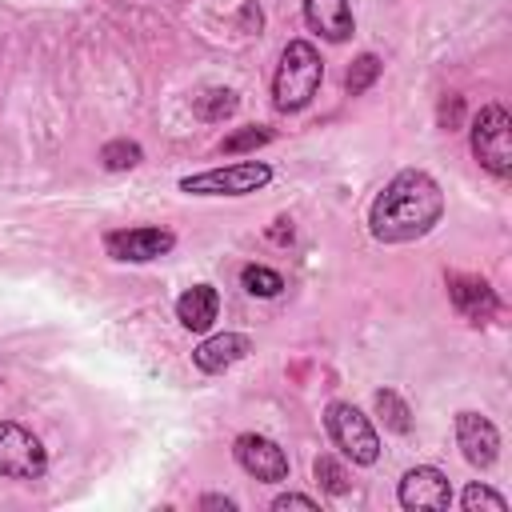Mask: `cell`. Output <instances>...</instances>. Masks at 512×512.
<instances>
[{"mask_svg":"<svg viewBox=\"0 0 512 512\" xmlns=\"http://www.w3.org/2000/svg\"><path fill=\"white\" fill-rule=\"evenodd\" d=\"M472 156L492 176L512 172V120L500 104H488V108L476 112V120H472Z\"/></svg>","mask_w":512,"mask_h":512,"instance_id":"277c9868","label":"cell"},{"mask_svg":"<svg viewBox=\"0 0 512 512\" xmlns=\"http://www.w3.org/2000/svg\"><path fill=\"white\" fill-rule=\"evenodd\" d=\"M176 236L168 228H116L104 236V248L112 260H124V264H148V260H160L164 252H172Z\"/></svg>","mask_w":512,"mask_h":512,"instance_id":"52a82bcc","label":"cell"},{"mask_svg":"<svg viewBox=\"0 0 512 512\" xmlns=\"http://www.w3.org/2000/svg\"><path fill=\"white\" fill-rule=\"evenodd\" d=\"M200 508H224V512H236V500H228V496H204Z\"/></svg>","mask_w":512,"mask_h":512,"instance_id":"cb8c5ba5","label":"cell"},{"mask_svg":"<svg viewBox=\"0 0 512 512\" xmlns=\"http://www.w3.org/2000/svg\"><path fill=\"white\" fill-rule=\"evenodd\" d=\"M396 496H400L404 508H428V512H440V508L452 504V484H448V476H444L440 468L420 464V468H408V472H404Z\"/></svg>","mask_w":512,"mask_h":512,"instance_id":"30bf717a","label":"cell"},{"mask_svg":"<svg viewBox=\"0 0 512 512\" xmlns=\"http://www.w3.org/2000/svg\"><path fill=\"white\" fill-rule=\"evenodd\" d=\"M448 300L456 304L460 316H468V320H476V324L496 312V292H492L488 280H480V276L452 272V276H448Z\"/></svg>","mask_w":512,"mask_h":512,"instance_id":"8fae6325","label":"cell"},{"mask_svg":"<svg viewBox=\"0 0 512 512\" xmlns=\"http://www.w3.org/2000/svg\"><path fill=\"white\" fill-rule=\"evenodd\" d=\"M272 180V168L260 160H240V164H224V168H208L196 176H184L180 188L188 196H248L256 188H264Z\"/></svg>","mask_w":512,"mask_h":512,"instance_id":"5b68a950","label":"cell"},{"mask_svg":"<svg viewBox=\"0 0 512 512\" xmlns=\"http://www.w3.org/2000/svg\"><path fill=\"white\" fill-rule=\"evenodd\" d=\"M220 312V296L212 284H192L180 300H176V320L188 328V332H208L212 320Z\"/></svg>","mask_w":512,"mask_h":512,"instance_id":"5bb4252c","label":"cell"},{"mask_svg":"<svg viewBox=\"0 0 512 512\" xmlns=\"http://www.w3.org/2000/svg\"><path fill=\"white\" fill-rule=\"evenodd\" d=\"M48 468V452L44 444L12 420H0V476L8 480H40Z\"/></svg>","mask_w":512,"mask_h":512,"instance_id":"8992f818","label":"cell"},{"mask_svg":"<svg viewBox=\"0 0 512 512\" xmlns=\"http://www.w3.org/2000/svg\"><path fill=\"white\" fill-rule=\"evenodd\" d=\"M268 236H272L276 244H288V240H292V224H288V220H276V228H272Z\"/></svg>","mask_w":512,"mask_h":512,"instance_id":"d4e9b609","label":"cell"},{"mask_svg":"<svg viewBox=\"0 0 512 512\" xmlns=\"http://www.w3.org/2000/svg\"><path fill=\"white\" fill-rule=\"evenodd\" d=\"M272 508H276V512H288V508L316 512V500H312V496H300V492H284V496H276V500H272Z\"/></svg>","mask_w":512,"mask_h":512,"instance_id":"603a6c76","label":"cell"},{"mask_svg":"<svg viewBox=\"0 0 512 512\" xmlns=\"http://www.w3.org/2000/svg\"><path fill=\"white\" fill-rule=\"evenodd\" d=\"M460 504H464V512H480V508H488V512H504V508H508V500H504L500 492L484 488V484H468L464 496H460Z\"/></svg>","mask_w":512,"mask_h":512,"instance_id":"7402d4cb","label":"cell"},{"mask_svg":"<svg viewBox=\"0 0 512 512\" xmlns=\"http://www.w3.org/2000/svg\"><path fill=\"white\" fill-rule=\"evenodd\" d=\"M268 140H272V128H264V124H248V128L224 136V140H220V152H224V156H236V152H252V148H260V144H268Z\"/></svg>","mask_w":512,"mask_h":512,"instance_id":"44dd1931","label":"cell"},{"mask_svg":"<svg viewBox=\"0 0 512 512\" xmlns=\"http://www.w3.org/2000/svg\"><path fill=\"white\" fill-rule=\"evenodd\" d=\"M232 452H236V464H240L248 476L264 480V484L288 480V456H284V448H280L276 440L256 436V432H240Z\"/></svg>","mask_w":512,"mask_h":512,"instance_id":"ba28073f","label":"cell"},{"mask_svg":"<svg viewBox=\"0 0 512 512\" xmlns=\"http://www.w3.org/2000/svg\"><path fill=\"white\" fill-rule=\"evenodd\" d=\"M240 288L248 292V296H280L284 292V276L280 272H272V268H264V264H248L244 272H240Z\"/></svg>","mask_w":512,"mask_h":512,"instance_id":"2e32d148","label":"cell"},{"mask_svg":"<svg viewBox=\"0 0 512 512\" xmlns=\"http://www.w3.org/2000/svg\"><path fill=\"white\" fill-rule=\"evenodd\" d=\"M324 80V64H320V52L308 44V40H292L284 52H280V68L272 76V100L280 112H300L312 104L316 88Z\"/></svg>","mask_w":512,"mask_h":512,"instance_id":"7a4b0ae2","label":"cell"},{"mask_svg":"<svg viewBox=\"0 0 512 512\" xmlns=\"http://www.w3.org/2000/svg\"><path fill=\"white\" fill-rule=\"evenodd\" d=\"M376 76H380V56H372V52L356 56V60H352V68L344 72V88H348V96L368 92V88L376 84Z\"/></svg>","mask_w":512,"mask_h":512,"instance_id":"ac0fdd59","label":"cell"},{"mask_svg":"<svg viewBox=\"0 0 512 512\" xmlns=\"http://www.w3.org/2000/svg\"><path fill=\"white\" fill-rule=\"evenodd\" d=\"M140 144L136 140H108L104 148H100V160H104V168L108 172H128V168H136L140 164Z\"/></svg>","mask_w":512,"mask_h":512,"instance_id":"d6986e66","label":"cell"},{"mask_svg":"<svg viewBox=\"0 0 512 512\" xmlns=\"http://www.w3.org/2000/svg\"><path fill=\"white\" fill-rule=\"evenodd\" d=\"M312 476H316V484H320L328 496H344V492H348V472H344V464L332 460V456H316Z\"/></svg>","mask_w":512,"mask_h":512,"instance_id":"ffe728a7","label":"cell"},{"mask_svg":"<svg viewBox=\"0 0 512 512\" xmlns=\"http://www.w3.org/2000/svg\"><path fill=\"white\" fill-rule=\"evenodd\" d=\"M236 92L232 88H204L200 96H192V112L200 116V120H208V124H216V120H224V116H232L236 112Z\"/></svg>","mask_w":512,"mask_h":512,"instance_id":"9a60e30c","label":"cell"},{"mask_svg":"<svg viewBox=\"0 0 512 512\" xmlns=\"http://www.w3.org/2000/svg\"><path fill=\"white\" fill-rule=\"evenodd\" d=\"M376 412H380L384 428H392V432H400V436L412 428V412H408V404H404L392 388H380V392H376Z\"/></svg>","mask_w":512,"mask_h":512,"instance_id":"e0dca14e","label":"cell"},{"mask_svg":"<svg viewBox=\"0 0 512 512\" xmlns=\"http://www.w3.org/2000/svg\"><path fill=\"white\" fill-rule=\"evenodd\" d=\"M244 28H256V32H260V12H256L252 4L244 8Z\"/></svg>","mask_w":512,"mask_h":512,"instance_id":"4316f807","label":"cell"},{"mask_svg":"<svg viewBox=\"0 0 512 512\" xmlns=\"http://www.w3.org/2000/svg\"><path fill=\"white\" fill-rule=\"evenodd\" d=\"M440 116H444V124H456L460 120V96H452V104H444Z\"/></svg>","mask_w":512,"mask_h":512,"instance_id":"484cf974","label":"cell"},{"mask_svg":"<svg viewBox=\"0 0 512 512\" xmlns=\"http://www.w3.org/2000/svg\"><path fill=\"white\" fill-rule=\"evenodd\" d=\"M456 444H460V452L472 468H492L496 456H500V432L480 412H460L456 416Z\"/></svg>","mask_w":512,"mask_h":512,"instance_id":"9c48e42d","label":"cell"},{"mask_svg":"<svg viewBox=\"0 0 512 512\" xmlns=\"http://www.w3.org/2000/svg\"><path fill=\"white\" fill-rule=\"evenodd\" d=\"M324 424H328L332 444H336L352 464H376V460H380V436H376L372 420H368L356 404H344V400L328 404Z\"/></svg>","mask_w":512,"mask_h":512,"instance_id":"3957f363","label":"cell"},{"mask_svg":"<svg viewBox=\"0 0 512 512\" xmlns=\"http://www.w3.org/2000/svg\"><path fill=\"white\" fill-rule=\"evenodd\" d=\"M440 216H444L440 184L420 168H404L372 200L368 228L380 244H408V240L428 236L440 224Z\"/></svg>","mask_w":512,"mask_h":512,"instance_id":"6da1fadb","label":"cell"},{"mask_svg":"<svg viewBox=\"0 0 512 512\" xmlns=\"http://www.w3.org/2000/svg\"><path fill=\"white\" fill-rule=\"evenodd\" d=\"M304 20L332 44L352 36V8L348 0H304Z\"/></svg>","mask_w":512,"mask_h":512,"instance_id":"4fadbf2b","label":"cell"},{"mask_svg":"<svg viewBox=\"0 0 512 512\" xmlns=\"http://www.w3.org/2000/svg\"><path fill=\"white\" fill-rule=\"evenodd\" d=\"M252 352V340L244 336V332H220V336H208L196 352H192V364L200 368V372H224V368H232L236 360H244Z\"/></svg>","mask_w":512,"mask_h":512,"instance_id":"7c38bea8","label":"cell"}]
</instances>
